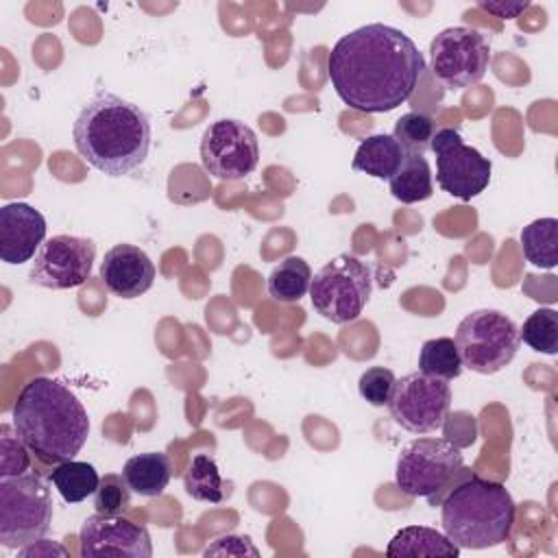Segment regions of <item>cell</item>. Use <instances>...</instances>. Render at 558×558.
<instances>
[{
	"instance_id": "cell-1",
	"label": "cell",
	"mask_w": 558,
	"mask_h": 558,
	"mask_svg": "<svg viewBox=\"0 0 558 558\" xmlns=\"http://www.w3.org/2000/svg\"><path fill=\"white\" fill-rule=\"evenodd\" d=\"M425 70L418 46L381 22L342 35L329 57L327 74L338 98L355 111L386 113L403 105Z\"/></svg>"
},
{
	"instance_id": "cell-2",
	"label": "cell",
	"mask_w": 558,
	"mask_h": 558,
	"mask_svg": "<svg viewBox=\"0 0 558 558\" xmlns=\"http://www.w3.org/2000/svg\"><path fill=\"white\" fill-rule=\"evenodd\" d=\"M13 429L46 464L72 460L89 436V416L78 397L59 379L33 377L13 403Z\"/></svg>"
},
{
	"instance_id": "cell-3",
	"label": "cell",
	"mask_w": 558,
	"mask_h": 558,
	"mask_svg": "<svg viewBox=\"0 0 558 558\" xmlns=\"http://www.w3.org/2000/svg\"><path fill=\"white\" fill-rule=\"evenodd\" d=\"M72 137L92 168L107 177H124L148 157L150 120L137 105L100 89L76 116Z\"/></svg>"
},
{
	"instance_id": "cell-4",
	"label": "cell",
	"mask_w": 558,
	"mask_h": 558,
	"mask_svg": "<svg viewBox=\"0 0 558 558\" xmlns=\"http://www.w3.org/2000/svg\"><path fill=\"white\" fill-rule=\"evenodd\" d=\"M517 506L501 482L469 475L440 501V523L460 549H486L510 538Z\"/></svg>"
},
{
	"instance_id": "cell-5",
	"label": "cell",
	"mask_w": 558,
	"mask_h": 558,
	"mask_svg": "<svg viewBox=\"0 0 558 558\" xmlns=\"http://www.w3.org/2000/svg\"><path fill=\"white\" fill-rule=\"evenodd\" d=\"M52 523V495L48 482L26 471L0 477V543L20 549L46 536Z\"/></svg>"
},
{
	"instance_id": "cell-6",
	"label": "cell",
	"mask_w": 558,
	"mask_h": 558,
	"mask_svg": "<svg viewBox=\"0 0 558 558\" xmlns=\"http://www.w3.org/2000/svg\"><path fill=\"white\" fill-rule=\"evenodd\" d=\"M453 342L462 366L480 375H495L514 360L521 338L510 316L484 307L458 323Z\"/></svg>"
},
{
	"instance_id": "cell-7",
	"label": "cell",
	"mask_w": 558,
	"mask_h": 558,
	"mask_svg": "<svg viewBox=\"0 0 558 558\" xmlns=\"http://www.w3.org/2000/svg\"><path fill=\"white\" fill-rule=\"evenodd\" d=\"M373 290L371 268L355 255L342 253L329 259L310 283V301L316 314L333 325L355 320Z\"/></svg>"
},
{
	"instance_id": "cell-8",
	"label": "cell",
	"mask_w": 558,
	"mask_h": 558,
	"mask_svg": "<svg viewBox=\"0 0 558 558\" xmlns=\"http://www.w3.org/2000/svg\"><path fill=\"white\" fill-rule=\"evenodd\" d=\"M462 464L464 456L451 440L416 438L401 449L395 482L410 497H432L456 477Z\"/></svg>"
},
{
	"instance_id": "cell-9",
	"label": "cell",
	"mask_w": 558,
	"mask_h": 558,
	"mask_svg": "<svg viewBox=\"0 0 558 558\" xmlns=\"http://www.w3.org/2000/svg\"><path fill=\"white\" fill-rule=\"evenodd\" d=\"M490 63L488 39L471 26H449L429 41V70L447 89L480 83Z\"/></svg>"
},
{
	"instance_id": "cell-10",
	"label": "cell",
	"mask_w": 558,
	"mask_h": 558,
	"mask_svg": "<svg viewBox=\"0 0 558 558\" xmlns=\"http://www.w3.org/2000/svg\"><path fill=\"white\" fill-rule=\"evenodd\" d=\"M451 408V388L447 379L421 371L397 379L388 401L395 423L410 434H429L445 425Z\"/></svg>"
},
{
	"instance_id": "cell-11",
	"label": "cell",
	"mask_w": 558,
	"mask_h": 558,
	"mask_svg": "<svg viewBox=\"0 0 558 558\" xmlns=\"http://www.w3.org/2000/svg\"><path fill=\"white\" fill-rule=\"evenodd\" d=\"M429 148L436 155V183L442 192L471 201L490 183L493 163L477 148L469 146L456 129H436Z\"/></svg>"
},
{
	"instance_id": "cell-12",
	"label": "cell",
	"mask_w": 558,
	"mask_h": 558,
	"mask_svg": "<svg viewBox=\"0 0 558 558\" xmlns=\"http://www.w3.org/2000/svg\"><path fill=\"white\" fill-rule=\"evenodd\" d=\"M257 135L242 120L222 118L205 129L201 137V163L211 177L220 181H240L257 168Z\"/></svg>"
},
{
	"instance_id": "cell-13",
	"label": "cell",
	"mask_w": 558,
	"mask_h": 558,
	"mask_svg": "<svg viewBox=\"0 0 558 558\" xmlns=\"http://www.w3.org/2000/svg\"><path fill=\"white\" fill-rule=\"evenodd\" d=\"M96 259V244L89 238L78 235H52L48 238L31 262L28 279L35 286L48 290H70L83 286Z\"/></svg>"
},
{
	"instance_id": "cell-14",
	"label": "cell",
	"mask_w": 558,
	"mask_h": 558,
	"mask_svg": "<svg viewBox=\"0 0 558 558\" xmlns=\"http://www.w3.org/2000/svg\"><path fill=\"white\" fill-rule=\"evenodd\" d=\"M81 556L85 558H150L153 543L144 525L129 519L92 514L78 532Z\"/></svg>"
},
{
	"instance_id": "cell-15",
	"label": "cell",
	"mask_w": 558,
	"mask_h": 558,
	"mask_svg": "<svg viewBox=\"0 0 558 558\" xmlns=\"http://www.w3.org/2000/svg\"><path fill=\"white\" fill-rule=\"evenodd\" d=\"M46 242V218L28 203H7L0 207V259L24 264L37 255Z\"/></svg>"
},
{
	"instance_id": "cell-16",
	"label": "cell",
	"mask_w": 558,
	"mask_h": 558,
	"mask_svg": "<svg viewBox=\"0 0 558 558\" xmlns=\"http://www.w3.org/2000/svg\"><path fill=\"white\" fill-rule=\"evenodd\" d=\"M100 279L105 288L120 299H137L150 290L155 281V264L135 244L111 246L100 262Z\"/></svg>"
},
{
	"instance_id": "cell-17",
	"label": "cell",
	"mask_w": 558,
	"mask_h": 558,
	"mask_svg": "<svg viewBox=\"0 0 558 558\" xmlns=\"http://www.w3.org/2000/svg\"><path fill=\"white\" fill-rule=\"evenodd\" d=\"M122 477L135 495L159 497L172 477V462L163 451L137 453L124 462Z\"/></svg>"
},
{
	"instance_id": "cell-18",
	"label": "cell",
	"mask_w": 558,
	"mask_h": 558,
	"mask_svg": "<svg viewBox=\"0 0 558 558\" xmlns=\"http://www.w3.org/2000/svg\"><path fill=\"white\" fill-rule=\"evenodd\" d=\"M403 155V146L390 133H377L360 142L351 166L373 179L388 181L399 170Z\"/></svg>"
},
{
	"instance_id": "cell-19",
	"label": "cell",
	"mask_w": 558,
	"mask_h": 558,
	"mask_svg": "<svg viewBox=\"0 0 558 558\" xmlns=\"http://www.w3.org/2000/svg\"><path fill=\"white\" fill-rule=\"evenodd\" d=\"M388 558L401 556H460V547L447 538V534L427 527V525H408L401 527L386 547Z\"/></svg>"
},
{
	"instance_id": "cell-20",
	"label": "cell",
	"mask_w": 558,
	"mask_h": 558,
	"mask_svg": "<svg viewBox=\"0 0 558 558\" xmlns=\"http://www.w3.org/2000/svg\"><path fill=\"white\" fill-rule=\"evenodd\" d=\"M390 194L405 205L427 201L434 194L432 168L421 153L405 150L399 170L388 179Z\"/></svg>"
},
{
	"instance_id": "cell-21",
	"label": "cell",
	"mask_w": 558,
	"mask_h": 558,
	"mask_svg": "<svg viewBox=\"0 0 558 558\" xmlns=\"http://www.w3.org/2000/svg\"><path fill=\"white\" fill-rule=\"evenodd\" d=\"M310 264L299 255H290L281 259L268 275V294L279 303H296L310 292Z\"/></svg>"
},
{
	"instance_id": "cell-22",
	"label": "cell",
	"mask_w": 558,
	"mask_h": 558,
	"mask_svg": "<svg viewBox=\"0 0 558 558\" xmlns=\"http://www.w3.org/2000/svg\"><path fill=\"white\" fill-rule=\"evenodd\" d=\"M521 248L532 266L551 270L558 264V220L538 218L521 229Z\"/></svg>"
},
{
	"instance_id": "cell-23",
	"label": "cell",
	"mask_w": 558,
	"mask_h": 558,
	"mask_svg": "<svg viewBox=\"0 0 558 558\" xmlns=\"http://www.w3.org/2000/svg\"><path fill=\"white\" fill-rule=\"evenodd\" d=\"M50 482L59 490L63 501L78 504L96 493V488L100 484V475L94 469V464H89V462L65 460L52 469Z\"/></svg>"
},
{
	"instance_id": "cell-24",
	"label": "cell",
	"mask_w": 558,
	"mask_h": 558,
	"mask_svg": "<svg viewBox=\"0 0 558 558\" xmlns=\"http://www.w3.org/2000/svg\"><path fill=\"white\" fill-rule=\"evenodd\" d=\"M183 486H185V493L196 501L222 504L227 495L225 480L218 471V464L207 453H196L192 458L190 469L183 475Z\"/></svg>"
},
{
	"instance_id": "cell-25",
	"label": "cell",
	"mask_w": 558,
	"mask_h": 558,
	"mask_svg": "<svg viewBox=\"0 0 558 558\" xmlns=\"http://www.w3.org/2000/svg\"><path fill=\"white\" fill-rule=\"evenodd\" d=\"M418 371L447 381L460 377L462 362H460L453 338L440 336V338L425 340L418 353Z\"/></svg>"
},
{
	"instance_id": "cell-26",
	"label": "cell",
	"mask_w": 558,
	"mask_h": 558,
	"mask_svg": "<svg viewBox=\"0 0 558 558\" xmlns=\"http://www.w3.org/2000/svg\"><path fill=\"white\" fill-rule=\"evenodd\" d=\"M519 338L538 353L556 355L558 351V312L551 307H541L532 312L523 327L519 329Z\"/></svg>"
},
{
	"instance_id": "cell-27",
	"label": "cell",
	"mask_w": 558,
	"mask_h": 558,
	"mask_svg": "<svg viewBox=\"0 0 558 558\" xmlns=\"http://www.w3.org/2000/svg\"><path fill=\"white\" fill-rule=\"evenodd\" d=\"M434 133H436V122L427 113L408 111L395 122V129L390 135L403 146V150L423 155L429 148Z\"/></svg>"
},
{
	"instance_id": "cell-28",
	"label": "cell",
	"mask_w": 558,
	"mask_h": 558,
	"mask_svg": "<svg viewBox=\"0 0 558 558\" xmlns=\"http://www.w3.org/2000/svg\"><path fill=\"white\" fill-rule=\"evenodd\" d=\"M131 488L124 482L122 473H107L100 477V484L94 493V508L100 514L120 517L131 508Z\"/></svg>"
},
{
	"instance_id": "cell-29",
	"label": "cell",
	"mask_w": 558,
	"mask_h": 558,
	"mask_svg": "<svg viewBox=\"0 0 558 558\" xmlns=\"http://www.w3.org/2000/svg\"><path fill=\"white\" fill-rule=\"evenodd\" d=\"M28 447L24 445V440L17 436V432L13 434L11 427L7 423H2L0 427V477H13L20 473L28 471Z\"/></svg>"
},
{
	"instance_id": "cell-30",
	"label": "cell",
	"mask_w": 558,
	"mask_h": 558,
	"mask_svg": "<svg viewBox=\"0 0 558 558\" xmlns=\"http://www.w3.org/2000/svg\"><path fill=\"white\" fill-rule=\"evenodd\" d=\"M395 384H397V377L390 368L371 366L360 375L357 390H360V397L364 401L379 408V405H388V401L392 397V390H395Z\"/></svg>"
},
{
	"instance_id": "cell-31",
	"label": "cell",
	"mask_w": 558,
	"mask_h": 558,
	"mask_svg": "<svg viewBox=\"0 0 558 558\" xmlns=\"http://www.w3.org/2000/svg\"><path fill=\"white\" fill-rule=\"evenodd\" d=\"M205 556H259L257 547L251 543L248 536H222L214 545H209Z\"/></svg>"
},
{
	"instance_id": "cell-32",
	"label": "cell",
	"mask_w": 558,
	"mask_h": 558,
	"mask_svg": "<svg viewBox=\"0 0 558 558\" xmlns=\"http://www.w3.org/2000/svg\"><path fill=\"white\" fill-rule=\"evenodd\" d=\"M477 7H480V9H484V11H488V13H493L495 17L512 20V17H517L519 13H523V11L530 7V2H506V0L486 2V0H480V2H477Z\"/></svg>"
},
{
	"instance_id": "cell-33",
	"label": "cell",
	"mask_w": 558,
	"mask_h": 558,
	"mask_svg": "<svg viewBox=\"0 0 558 558\" xmlns=\"http://www.w3.org/2000/svg\"><path fill=\"white\" fill-rule=\"evenodd\" d=\"M52 554H59V556H68V551L59 545H54L52 541H35L31 545H24L17 549V556H52Z\"/></svg>"
}]
</instances>
